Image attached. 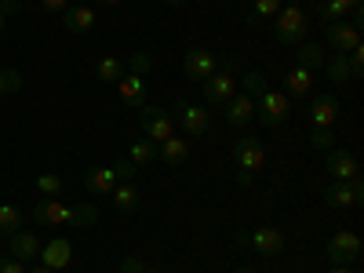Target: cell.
Returning a JSON list of instances; mask_svg holds the SVG:
<instances>
[{"instance_id":"obj_1","label":"cell","mask_w":364,"mask_h":273,"mask_svg":"<svg viewBox=\"0 0 364 273\" xmlns=\"http://www.w3.org/2000/svg\"><path fill=\"white\" fill-rule=\"evenodd\" d=\"M33 223H41V226H95L99 223V208H91V204L70 208V204L55 200V197H44L33 208Z\"/></svg>"},{"instance_id":"obj_2","label":"cell","mask_w":364,"mask_h":273,"mask_svg":"<svg viewBox=\"0 0 364 273\" xmlns=\"http://www.w3.org/2000/svg\"><path fill=\"white\" fill-rule=\"evenodd\" d=\"M273 18H277V26H273V33H277V41H281V44L299 48L302 41H306L310 18H306V8H302V0H284L281 11L273 15Z\"/></svg>"},{"instance_id":"obj_3","label":"cell","mask_w":364,"mask_h":273,"mask_svg":"<svg viewBox=\"0 0 364 273\" xmlns=\"http://www.w3.org/2000/svg\"><path fill=\"white\" fill-rule=\"evenodd\" d=\"M233 161H237V182L240 186H252V178L259 175V168L266 164V149L259 139H237L233 146Z\"/></svg>"},{"instance_id":"obj_4","label":"cell","mask_w":364,"mask_h":273,"mask_svg":"<svg viewBox=\"0 0 364 273\" xmlns=\"http://www.w3.org/2000/svg\"><path fill=\"white\" fill-rule=\"evenodd\" d=\"M255 117L262 120L266 128H281L284 120L291 117V99L284 95V91H266V95H259L255 99Z\"/></svg>"},{"instance_id":"obj_5","label":"cell","mask_w":364,"mask_h":273,"mask_svg":"<svg viewBox=\"0 0 364 273\" xmlns=\"http://www.w3.org/2000/svg\"><path fill=\"white\" fill-rule=\"evenodd\" d=\"M171 117H175V124L182 128V135L186 139H204L208 128H211V117L204 106H193V102H175L171 106Z\"/></svg>"},{"instance_id":"obj_6","label":"cell","mask_w":364,"mask_h":273,"mask_svg":"<svg viewBox=\"0 0 364 273\" xmlns=\"http://www.w3.org/2000/svg\"><path fill=\"white\" fill-rule=\"evenodd\" d=\"M233 63V58H226V63H223V58L215 55V51H208V48H193V51H186V58H182V73H186L190 80H208L211 73H219L223 66H230Z\"/></svg>"},{"instance_id":"obj_7","label":"cell","mask_w":364,"mask_h":273,"mask_svg":"<svg viewBox=\"0 0 364 273\" xmlns=\"http://www.w3.org/2000/svg\"><path fill=\"white\" fill-rule=\"evenodd\" d=\"M139 124H142V132L149 135V142H164V139L178 135V132H175V117H171L168 109L154 106V102H146V106L139 109Z\"/></svg>"},{"instance_id":"obj_8","label":"cell","mask_w":364,"mask_h":273,"mask_svg":"<svg viewBox=\"0 0 364 273\" xmlns=\"http://www.w3.org/2000/svg\"><path fill=\"white\" fill-rule=\"evenodd\" d=\"M324 259L331 266H353L360 259V237L353 230H343L328 240V248H324Z\"/></svg>"},{"instance_id":"obj_9","label":"cell","mask_w":364,"mask_h":273,"mask_svg":"<svg viewBox=\"0 0 364 273\" xmlns=\"http://www.w3.org/2000/svg\"><path fill=\"white\" fill-rule=\"evenodd\" d=\"M364 200V178H350V182H331L324 190V204L328 208H360Z\"/></svg>"},{"instance_id":"obj_10","label":"cell","mask_w":364,"mask_h":273,"mask_svg":"<svg viewBox=\"0 0 364 273\" xmlns=\"http://www.w3.org/2000/svg\"><path fill=\"white\" fill-rule=\"evenodd\" d=\"M245 245L255 252V255H266V259H277L284 252V233L277 226H259L252 233H245Z\"/></svg>"},{"instance_id":"obj_11","label":"cell","mask_w":364,"mask_h":273,"mask_svg":"<svg viewBox=\"0 0 364 273\" xmlns=\"http://www.w3.org/2000/svg\"><path fill=\"white\" fill-rule=\"evenodd\" d=\"M233 95H237V77H233L230 70H219V73H211V77L204 80V99H208V102L226 106Z\"/></svg>"},{"instance_id":"obj_12","label":"cell","mask_w":364,"mask_h":273,"mask_svg":"<svg viewBox=\"0 0 364 273\" xmlns=\"http://www.w3.org/2000/svg\"><path fill=\"white\" fill-rule=\"evenodd\" d=\"M324 168H328L331 182H350V178L360 175V164H357V157L350 154V149H328Z\"/></svg>"},{"instance_id":"obj_13","label":"cell","mask_w":364,"mask_h":273,"mask_svg":"<svg viewBox=\"0 0 364 273\" xmlns=\"http://www.w3.org/2000/svg\"><path fill=\"white\" fill-rule=\"evenodd\" d=\"M41 266H48V269H66L70 262H73V245L66 237H55V240H48V245H41Z\"/></svg>"},{"instance_id":"obj_14","label":"cell","mask_w":364,"mask_h":273,"mask_svg":"<svg viewBox=\"0 0 364 273\" xmlns=\"http://www.w3.org/2000/svg\"><path fill=\"white\" fill-rule=\"evenodd\" d=\"M328 44L336 48L339 55H346V51H353V48H360V26H353V22H328Z\"/></svg>"},{"instance_id":"obj_15","label":"cell","mask_w":364,"mask_h":273,"mask_svg":"<svg viewBox=\"0 0 364 273\" xmlns=\"http://www.w3.org/2000/svg\"><path fill=\"white\" fill-rule=\"evenodd\" d=\"M343 106L336 95H314L310 102V124L314 128H336V120H339Z\"/></svg>"},{"instance_id":"obj_16","label":"cell","mask_w":364,"mask_h":273,"mask_svg":"<svg viewBox=\"0 0 364 273\" xmlns=\"http://www.w3.org/2000/svg\"><path fill=\"white\" fill-rule=\"evenodd\" d=\"M117 95H120V102L124 106H132V109H142L149 99H146V77L142 73H124L117 80Z\"/></svg>"},{"instance_id":"obj_17","label":"cell","mask_w":364,"mask_h":273,"mask_svg":"<svg viewBox=\"0 0 364 273\" xmlns=\"http://www.w3.org/2000/svg\"><path fill=\"white\" fill-rule=\"evenodd\" d=\"M58 18H63V26L70 29V33H91V29H95V22H99L95 8H87V4H70Z\"/></svg>"},{"instance_id":"obj_18","label":"cell","mask_w":364,"mask_h":273,"mask_svg":"<svg viewBox=\"0 0 364 273\" xmlns=\"http://www.w3.org/2000/svg\"><path fill=\"white\" fill-rule=\"evenodd\" d=\"M252 120H255V99L240 91V95H233L226 102V124L230 128H245V124H252Z\"/></svg>"},{"instance_id":"obj_19","label":"cell","mask_w":364,"mask_h":273,"mask_svg":"<svg viewBox=\"0 0 364 273\" xmlns=\"http://www.w3.org/2000/svg\"><path fill=\"white\" fill-rule=\"evenodd\" d=\"M117 168L109 164V168H87L84 171V190L87 193H95V197H109V190L117 186Z\"/></svg>"},{"instance_id":"obj_20","label":"cell","mask_w":364,"mask_h":273,"mask_svg":"<svg viewBox=\"0 0 364 273\" xmlns=\"http://www.w3.org/2000/svg\"><path fill=\"white\" fill-rule=\"evenodd\" d=\"M157 161H164L168 168H182V164L190 161V142H186V139H178V135L157 142Z\"/></svg>"},{"instance_id":"obj_21","label":"cell","mask_w":364,"mask_h":273,"mask_svg":"<svg viewBox=\"0 0 364 273\" xmlns=\"http://www.w3.org/2000/svg\"><path fill=\"white\" fill-rule=\"evenodd\" d=\"M109 197H113V208L120 211V215H135V211L142 208V197H139L135 182H117V186L109 190Z\"/></svg>"},{"instance_id":"obj_22","label":"cell","mask_w":364,"mask_h":273,"mask_svg":"<svg viewBox=\"0 0 364 273\" xmlns=\"http://www.w3.org/2000/svg\"><path fill=\"white\" fill-rule=\"evenodd\" d=\"M41 255V240H37V233L33 230H15L11 233V259H18V262H33Z\"/></svg>"},{"instance_id":"obj_23","label":"cell","mask_w":364,"mask_h":273,"mask_svg":"<svg viewBox=\"0 0 364 273\" xmlns=\"http://www.w3.org/2000/svg\"><path fill=\"white\" fill-rule=\"evenodd\" d=\"M310 91H314V70L295 66V70L284 77V95H288V99H306Z\"/></svg>"},{"instance_id":"obj_24","label":"cell","mask_w":364,"mask_h":273,"mask_svg":"<svg viewBox=\"0 0 364 273\" xmlns=\"http://www.w3.org/2000/svg\"><path fill=\"white\" fill-rule=\"evenodd\" d=\"M353 11H360V0H324V4L314 8V15L324 18V22H343Z\"/></svg>"},{"instance_id":"obj_25","label":"cell","mask_w":364,"mask_h":273,"mask_svg":"<svg viewBox=\"0 0 364 273\" xmlns=\"http://www.w3.org/2000/svg\"><path fill=\"white\" fill-rule=\"evenodd\" d=\"M324 63H328V55H324V44H317V41H302L299 44V66H306V70H324Z\"/></svg>"},{"instance_id":"obj_26","label":"cell","mask_w":364,"mask_h":273,"mask_svg":"<svg viewBox=\"0 0 364 273\" xmlns=\"http://www.w3.org/2000/svg\"><path fill=\"white\" fill-rule=\"evenodd\" d=\"M128 161L135 168H149V164H157V142H149V139H135L132 149H128Z\"/></svg>"},{"instance_id":"obj_27","label":"cell","mask_w":364,"mask_h":273,"mask_svg":"<svg viewBox=\"0 0 364 273\" xmlns=\"http://www.w3.org/2000/svg\"><path fill=\"white\" fill-rule=\"evenodd\" d=\"M324 70H328V80L331 84H346V80H353V70H350V58L346 55H331L328 63H324Z\"/></svg>"},{"instance_id":"obj_28","label":"cell","mask_w":364,"mask_h":273,"mask_svg":"<svg viewBox=\"0 0 364 273\" xmlns=\"http://www.w3.org/2000/svg\"><path fill=\"white\" fill-rule=\"evenodd\" d=\"M124 73H128V66L120 63V58H113V55L99 58V66H95V77H99V80H106V84H117Z\"/></svg>"},{"instance_id":"obj_29","label":"cell","mask_w":364,"mask_h":273,"mask_svg":"<svg viewBox=\"0 0 364 273\" xmlns=\"http://www.w3.org/2000/svg\"><path fill=\"white\" fill-rule=\"evenodd\" d=\"M237 84L245 87V95H252V99H259V95H266V91H269V80H266V73H259V70H248Z\"/></svg>"},{"instance_id":"obj_30","label":"cell","mask_w":364,"mask_h":273,"mask_svg":"<svg viewBox=\"0 0 364 273\" xmlns=\"http://www.w3.org/2000/svg\"><path fill=\"white\" fill-rule=\"evenodd\" d=\"M15 230H22V211L15 204H0V233L11 237Z\"/></svg>"},{"instance_id":"obj_31","label":"cell","mask_w":364,"mask_h":273,"mask_svg":"<svg viewBox=\"0 0 364 273\" xmlns=\"http://www.w3.org/2000/svg\"><path fill=\"white\" fill-rule=\"evenodd\" d=\"M63 186H66L63 175H55V171L37 175V193H41V197H58V193H63Z\"/></svg>"},{"instance_id":"obj_32","label":"cell","mask_w":364,"mask_h":273,"mask_svg":"<svg viewBox=\"0 0 364 273\" xmlns=\"http://www.w3.org/2000/svg\"><path fill=\"white\" fill-rule=\"evenodd\" d=\"M22 87V73L18 70H0V102H4V95H11V91Z\"/></svg>"},{"instance_id":"obj_33","label":"cell","mask_w":364,"mask_h":273,"mask_svg":"<svg viewBox=\"0 0 364 273\" xmlns=\"http://www.w3.org/2000/svg\"><path fill=\"white\" fill-rule=\"evenodd\" d=\"M284 0H252V18H273Z\"/></svg>"},{"instance_id":"obj_34","label":"cell","mask_w":364,"mask_h":273,"mask_svg":"<svg viewBox=\"0 0 364 273\" xmlns=\"http://www.w3.org/2000/svg\"><path fill=\"white\" fill-rule=\"evenodd\" d=\"M310 146L314 149H331V146H336V128H314Z\"/></svg>"},{"instance_id":"obj_35","label":"cell","mask_w":364,"mask_h":273,"mask_svg":"<svg viewBox=\"0 0 364 273\" xmlns=\"http://www.w3.org/2000/svg\"><path fill=\"white\" fill-rule=\"evenodd\" d=\"M149 66H154V55H149V51H135V55L128 58V70H132V73H142V77H146Z\"/></svg>"},{"instance_id":"obj_36","label":"cell","mask_w":364,"mask_h":273,"mask_svg":"<svg viewBox=\"0 0 364 273\" xmlns=\"http://www.w3.org/2000/svg\"><path fill=\"white\" fill-rule=\"evenodd\" d=\"M18 8H22V0H0V37H4V26H8V18H11Z\"/></svg>"},{"instance_id":"obj_37","label":"cell","mask_w":364,"mask_h":273,"mask_svg":"<svg viewBox=\"0 0 364 273\" xmlns=\"http://www.w3.org/2000/svg\"><path fill=\"white\" fill-rule=\"evenodd\" d=\"M142 269H146L142 255H124V259H120V266H117V273H142Z\"/></svg>"},{"instance_id":"obj_38","label":"cell","mask_w":364,"mask_h":273,"mask_svg":"<svg viewBox=\"0 0 364 273\" xmlns=\"http://www.w3.org/2000/svg\"><path fill=\"white\" fill-rule=\"evenodd\" d=\"M113 168H117V178H120V182H135V171H139V168H135L128 157H124V161H117Z\"/></svg>"},{"instance_id":"obj_39","label":"cell","mask_w":364,"mask_h":273,"mask_svg":"<svg viewBox=\"0 0 364 273\" xmlns=\"http://www.w3.org/2000/svg\"><path fill=\"white\" fill-rule=\"evenodd\" d=\"M0 273H26V262H18V259L4 255V259H0Z\"/></svg>"},{"instance_id":"obj_40","label":"cell","mask_w":364,"mask_h":273,"mask_svg":"<svg viewBox=\"0 0 364 273\" xmlns=\"http://www.w3.org/2000/svg\"><path fill=\"white\" fill-rule=\"evenodd\" d=\"M41 8H44L48 15H63V11L70 8V0H41Z\"/></svg>"},{"instance_id":"obj_41","label":"cell","mask_w":364,"mask_h":273,"mask_svg":"<svg viewBox=\"0 0 364 273\" xmlns=\"http://www.w3.org/2000/svg\"><path fill=\"white\" fill-rule=\"evenodd\" d=\"M95 4H102V8H117V4H124V0H95Z\"/></svg>"},{"instance_id":"obj_42","label":"cell","mask_w":364,"mask_h":273,"mask_svg":"<svg viewBox=\"0 0 364 273\" xmlns=\"http://www.w3.org/2000/svg\"><path fill=\"white\" fill-rule=\"evenodd\" d=\"M26 273H55V269H48V266H33V269H26Z\"/></svg>"},{"instance_id":"obj_43","label":"cell","mask_w":364,"mask_h":273,"mask_svg":"<svg viewBox=\"0 0 364 273\" xmlns=\"http://www.w3.org/2000/svg\"><path fill=\"white\" fill-rule=\"evenodd\" d=\"M331 273H353L350 266H331Z\"/></svg>"},{"instance_id":"obj_44","label":"cell","mask_w":364,"mask_h":273,"mask_svg":"<svg viewBox=\"0 0 364 273\" xmlns=\"http://www.w3.org/2000/svg\"><path fill=\"white\" fill-rule=\"evenodd\" d=\"M164 4H168V8H178V4H186V0H164Z\"/></svg>"},{"instance_id":"obj_45","label":"cell","mask_w":364,"mask_h":273,"mask_svg":"<svg viewBox=\"0 0 364 273\" xmlns=\"http://www.w3.org/2000/svg\"><path fill=\"white\" fill-rule=\"evenodd\" d=\"M142 273H164V269H149V266H146V269H142Z\"/></svg>"},{"instance_id":"obj_46","label":"cell","mask_w":364,"mask_h":273,"mask_svg":"<svg viewBox=\"0 0 364 273\" xmlns=\"http://www.w3.org/2000/svg\"><path fill=\"white\" fill-rule=\"evenodd\" d=\"M237 273H252V269H237Z\"/></svg>"}]
</instances>
